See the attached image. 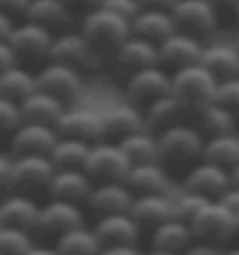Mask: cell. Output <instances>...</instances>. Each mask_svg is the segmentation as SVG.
<instances>
[{"instance_id":"1","label":"cell","mask_w":239,"mask_h":255,"mask_svg":"<svg viewBox=\"0 0 239 255\" xmlns=\"http://www.w3.org/2000/svg\"><path fill=\"white\" fill-rule=\"evenodd\" d=\"M158 139V162L165 169L170 167H193L202 160L205 134L188 123H177L156 134Z\"/></svg>"},{"instance_id":"2","label":"cell","mask_w":239,"mask_h":255,"mask_svg":"<svg viewBox=\"0 0 239 255\" xmlns=\"http://www.w3.org/2000/svg\"><path fill=\"white\" fill-rule=\"evenodd\" d=\"M79 33L86 37V42L93 47V51L100 58H105V56L112 58L114 51L133 35V30H130V21L100 5L84 14Z\"/></svg>"},{"instance_id":"3","label":"cell","mask_w":239,"mask_h":255,"mask_svg":"<svg viewBox=\"0 0 239 255\" xmlns=\"http://www.w3.org/2000/svg\"><path fill=\"white\" fill-rule=\"evenodd\" d=\"M216 86H219L216 77L205 65H200V63L170 72V91L186 105L188 112L191 109L200 112L209 102H214Z\"/></svg>"},{"instance_id":"4","label":"cell","mask_w":239,"mask_h":255,"mask_svg":"<svg viewBox=\"0 0 239 255\" xmlns=\"http://www.w3.org/2000/svg\"><path fill=\"white\" fill-rule=\"evenodd\" d=\"M53 35L49 28L33 23L28 19H21L14 23L12 33L7 37L9 47L16 54V61L21 65H44L49 61V51H51Z\"/></svg>"},{"instance_id":"5","label":"cell","mask_w":239,"mask_h":255,"mask_svg":"<svg viewBox=\"0 0 239 255\" xmlns=\"http://www.w3.org/2000/svg\"><path fill=\"white\" fill-rule=\"evenodd\" d=\"M35 81H37L40 91L53 95L65 107H70L84 91V74L79 70H74V67L56 61H47L44 65L37 67L35 70Z\"/></svg>"},{"instance_id":"6","label":"cell","mask_w":239,"mask_h":255,"mask_svg":"<svg viewBox=\"0 0 239 255\" xmlns=\"http://www.w3.org/2000/svg\"><path fill=\"white\" fill-rule=\"evenodd\" d=\"M170 12L177 30L193 35L198 40H205L216 33L221 21V12L207 0H177V5Z\"/></svg>"},{"instance_id":"7","label":"cell","mask_w":239,"mask_h":255,"mask_svg":"<svg viewBox=\"0 0 239 255\" xmlns=\"http://www.w3.org/2000/svg\"><path fill=\"white\" fill-rule=\"evenodd\" d=\"M188 228H191L195 242L223 246L226 242L235 239V214L228 211L219 200H212L207 202L205 209L193 218Z\"/></svg>"},{"instance_id":"8","label":"cell","mask_w":239,"mask_h":255,"mask_svg":"<svg viewBox=\"0 0 239 255\" xmlns=\"http://www.w3.org/2000/svg\"><path fill=\"white\" fill-rule=\"evenodd\" d=\"M130 169L126 153L121 151V146L116 141L100 139L95 144H91L88 151L86 165L84 172L91 176L93 183H105V181H123Z\"/></svg>"},{"instance_id":"9","label":"cell","mask_w":239,"mask_h":255,"mask_svg":"<svg viewBox=\"0 0 239 255\" xmlns=\"http://www.w3.org/2000/svg\"><path fill=\"white\" fill-rule=\"evenodd\" d=\"M49 61L63 63L70 65L74 70L84 72H95L102 63L98 54L93 51V47L86 42V37L81 33H72V30H63V33L53 35L51 51H49Z\"/></svg>"},{"instance_id":"10","label":"cell","mask_w":239,"mask_h":255,"mask_svg":"<svg viewBox=\"0 0 239 255\" xmlns=\"http://www.w3.org/2000/svg\"><path fill=\"white\" fill-rule=\"evenodd\" d=\"M56 167L49 155H12V188L30 195L47 193Z\"/></svg>"},{"instance_id":"11","label":"cell","mask_w":239,"mask_h":255,"mask_svg":"<svg viewBox=\"0 0 239 255\" xmlns=\"http://www.w3.org/2000/svg\"><path fill=\"white\" fill-rule=\"evenodd\" d=\"M123 88H126L128 102L135 105L137 109H144L149 102L172 93L170 91V72L163 65L142 67L137 72L128 74L123 79Z\"/></svg>"},{"instance_id":"12","label":"cell","mask_w":239,"mask_h":255,"mask_svg":"<svg viewBox=\"0 0 239 255\" xmlns=\"http://www.w3.org/2000/svg\"><path fill=\"white\" fill-rule=\"evenodd\" d=\"M81 225H86V218H84V211H81L79 204L63 200H49L47 204H40L35 232L58 239L60 235H65L74 228H81Z\"/></svg>"},{"instance_id":"13","label":"cell","mask_w":239,"mask_h":255,"mask_svg":"<svg viewBox=\"0 0 239 255\" xmlns=\"http://www.w3.org/2000/svg\"><path fill=\"white\" fill-rule=\"evenodd\" d=\"M202 49H205V42L202 40L174 30L167 40H163L158 44V65H163L167 72L195 65V63H200Z\"/></svg>"},{"instance_id":"14","label":"cell","mask_w":239,"mask_h":255,"mask_svg":"<svg viewBox=\"0 0 239 255\" xmlns=\"http://www.w3.org/2000/svg\"><path fill=\"white\" fill-rule=\"evenodd\" d=\"M230 188V172L207 160L195 162L186 169L184 176V190L198 193L207 200H219L221 195Z\"/></svg>"},{"instance_id":"15","label":"cell","mask_w":239,"mask_h":255,"mask_svg":"<svg viewBox=\"0 0 239 255\" xmlns=\"http://www.w3.org/2000/svg\"><path fill=\"white\" fill-rule=\"evenodd\" d=\"M112 65L114 70L126 79L128 74L137 72L142 67H151L158 65V47L153 42L130 35L123 44L112 54Z\"/></svg>"},{"instance_id":"16","label":"cell","mask_w":239,"mask_h":255,"mask_svg":"<svg viewBox=\"0 0 239 255\" xmlns=\"http://www.w3.org/2000/svg\"><path fill=\"white\" fill-rule=\"evenodd\" d=\"M53 130L58 132V137H70V139H79L86 141V144H95V141L102 139L100 114L79 107H65V112L58 116Z\"/></svg>"},{"instance_id":"17","label":"cell","mask_w":239,"mask_h":255,"mask_svg":"<svg viewBox=\"0 0 239 255\" xmlns=\"http://www.w3.org/2000/svg\"><path fill=\"white\" fill-rule=\"evenodd\" d=\"M58 139V132L51 126L21 121V126L9 134L12 155H49Z\"/></svg>"},{"instance_id":"18","label":"cell","mask_w":239,"mask_h":255,"mask_svg":"<svg viewBox=\"0 0 239 255\" xmlns=\"http://www.w3.org/2000/svg\"><path fill=\"white\" fill-rule=\"evenodd\" d=\"M37 214H40V204L30 195L12 190L5 197H0V228H16L26 230V232H35Z\"/></svg>"},{"instance_id":"19","label":"cell","mask_w":239,"mask_h":255,"mask_svg":"<svg viewBox=\"0 0 239 255\" xmlns=\"http://www.w3.org/2000/svg\"><path fill=\"white\" fill-rule=\"evenodd\" d=\"M135 195L130 193L123 181H105V183H93V190L88 195V209L95 216H109V214H126L130 204H133Z\"/></svg>"},{"instance_id":"20","label":"cell","mask_w":239,"mask_h":255,"mask_svg":"<svg viewBox=\"0 0 239 255\" xmlns=\"http://www.w3.org/2000/svg\"><path fill=\"white\" fill-rule=\"evenodd\" d=\"M100 121H102V139L119 144L123 137L144 128V114L142 109L126 102V105H114L107 112H102Z\"/></svg>"},{"instance_id":"21","label":"cell","mask_w":239,"mask_h":255,"mask_svg":"<svg viewBox=\"0 0 239 255\" xmlns=\"http://www.w3.org/2000/svg\"><path fill=\"white\" fill-rule=\"evenodd\" d=\"M128 214L133 216V221L137 223V228H140L142 232H146V230L151 232L153 228H158L160 223H165L172 218V200L167 197V193L135 195Z\"/></svg>"},{"instance_id":"22","label":"cell","mask_w":239,"mask_h":255,"mask_svg":"<svg viewBox=\"0 0 239 255\" xmlns=\"http://www.w3.org/2000/svg\"><path fill=\"white\" fill-rule=\"evenodd\" d=\"M142 114H144L146 130L153 134H158V132H163V130H167V128L177 126V123H184V119H186V114H188V107L177 95L167 93V95H163V98H158V100L149 102V105L142 109Z\"/></svg>"},{"instance_id":"23","label":"cell","mask_w":239,"mask_h":255,"mask_svg":"<svg viewBox=\"0 0 239 255\" xmlns=\"http://www.w3.org/2000/svg\"><path fill=\"white\" fill-rule=\"evenodd\" d=\"M91 190H93V181L84 169H56L47 195L51 200L81 204V202L88 200Z\"/></svg>"},{"instance_id":"24","label":"cell","mask_w":239,"mask_h":255,"mask_svg":"<svg viewBox=\"0 0 239 255\" xmlns=\"http://www.w3.org/2000/svg\"><path fill=\"white\" fill-rule=\"evenodd\" d=\"M95 237L100 239L102 246H116V244H137L140 242L142 230L133 221V216L128 214H109L100 216L98 223L93 225Z\"/></svg>"},{"instance_id":"25","label":"cell","mask_w":239,"mask_h":255,"mask_svg":"<svg viewBox=\"0 0 239 255\" xmlns=\"http://www.w3.org/2000/svg\"><path fill=\"white\" fill-rule=\"evenodd\" d=\"M123 183L133 195H160L170 190V172L160 162L130 165Z\"/></svg>"},{"instance_id":"26","label":"cell","mask_w":239,"mask_h":255,"mask_svg":"<svg viewBox=\"0 0 239 255\" xmlns=\"http://www.w3.org/2000/svg\"><path fill=\"white\" fill-rule=\"evenodd\" d=\"M200 65H205L216 77V81L239 77V49L235 42H212L205 44Z\"/></svg>"},{"instance_id":"27","label":"cell","mask_w":239,"mask_h":255,"mask_svg":"<svg viewBox=\"0 0 239 255\" xmlns=\"http://www.w3.org/2000/svg\"><path fill=\"white\" fill-rule=\"evenodd\" d=\"M130 30H133V35L144 37V40L153 42L158 47L160 42L167 40L177 30V26H174V19L170 9H149V7H142L140 14L130 21Z\"/></svg>"},{"instance_id":"28","label":"cell","mask_w":239,"mask_h":255,"mask_svg":"<svg viewBox=\"0 0 239 255\" xmlns=\"http://www.w3.org/2000/svg\"><path fill=\"white\" fill-rule=\"evenodd\" d=\"M72 14L65 0H30L23 19L40 23L51 33H63L72 23Z\"/></svg>"},{"instance_id":"29","label":"cell","mask_w":239,"mask_h":255,"mask_svg":"<svg viewBox=\"0 0 239 255\" xmlns=\"http://www.w3.org/2000/svg\"><path fill=\"white\" fill-rule=\"evenodd\" d=\"M21 109V121L28 123H42V126H56L58 116L65 112V105L60 100H56L53 95L44 93L40 88H35L30 95H26L19 102Z\"/></svg>"},{"instance_id":"30","label":"cell","mask_w":239,"mask_h":255,"mask_svg":"<svg viewBox=\"0 0 239 255\" xmlns=\"http://www.w3.org/2000/svg\"><path fill=\"white\" fill-rule=\"evenodd\" d=\"M195 242L193 232L186 223L170 218V221L160 223L158 228L151 230V249L153 251H165V253H177L181 255L184 251Z\"/></svg>"},{"instance_id":"31","label":"cell","mask_w":239,"mask_h":255,"mask_svg":"<svg viewBox=\"0 0 239 255\" xmlns=\"http://www.w3.org/2000/svg\"><path fill=\"white\" fill-rule=\"evenodd\" d=\"M35 88H37L35 72L30 67L21 65V63H14V65L0 72V95L7 100L21 102L26 95L33 93Z\"/></svg>"},{"instance_id":"32","label":"cell","mask_w":239,"mask_h":255,"mask_svg":"<svg viewBox=\"0 0 239 255\" xmlns=\"http://www.w3.org/2000/svg\"><path fill=\"white\" fill-rule=\"evenodd\" d=\"M202 160L212 162V165H219V167L230 172V169L239 162V132L205 137Z\"/></svg>"},{"instance_id":"33","label":"cell","mask_w":239,"mask_h":255,"mask_svg":"<svg viewBox=\"0 0 239 255\" xmlns=\"http://www.w3.org/2000/svg\"><path fill=\"white\" fill-rule=\"evenodd\" d=\"M119 146H121V151L126 153L130 165L158 162V139H156V134L149 132L146 128L123 137V139L119 141Z\"/></svg>"},{"instance_id":"34","label":"cell","mask_w":239,"mask_h":255,"mask_svg":"<svg viewBox=\"0 0 239 255\" xmlns=\"http://www.w3.org/2000/svg\"><path fill=\"white\" fill-rule=\"evenodd\" d=\"M200 121V132L205 137H216V134H230L237 132V121L239 116L233 114L230 109L221 107L219 102H209L207 107H202L198 112Z\"/></svg>"},{"instance_id":"35","label":"cell","mask_w":239,"mask_h":255,"mask_svg":"<svg viewBox=\"0 0 239 255\" xmlns=\"http://www.w3.org/2000/svg\"><path fill=\"white\" fill-rule=\"evenodd\" d=\"M91 151V144L70 137H58L53 148L49 151V160L53 162L56 169H84Z\"/></svg>"},{"instance_id":"36","label":"cell","mask_w":239,"mask_h":255,"mask_svg":"<svg viewBox=\"0 0 239 255\" xmlns=\"http://www.w3.org/2000/svg\"><path fill=\"white\" fill-rule=\"evenodd\" d=\"M56 251L60 255H100L102 244L95 237L93 228H74L56 239Z\"/></svg>"},{"instance_id":"37","label":"cell","mask_w":239,"mask_h":255,"mask_svg":"<svg viewBox=\"0 0 239 255\" xmlns=\"http://www.w3.org/2000/svg\"><path fill=\"white\" fill-rule=\"evenodd\" d=\"M207 202H212V200H207V197H202L198 193H191V190H184L177 200H172V218L191 225L193 218L205 209Z\"/></svg>"},{"instance_id":"38","label":"cell","mask_w":239,"mask_h":255,"mask_svg":"<svg viewBox=\"0 0 239 255\" xmlns=\"http://www.w3.org/2000/svg\"><path fill=\"white\" fill-rule=\"evenodd\" d=\"M33 246L30 232L16 228H0V255H26Z\"/></svg>"},{"instance_id":"39","label":"cell","mask_w":239,"mask_h":255,"mask_svg":"<svg viewBox=\"0 0 239 255\" xmlns=\"http://www.w3.org/2000/svg\"><path fill=\"white\" fill-rule=\"evenodd\" d=\"M214 102H219L221 107L230 109L233 114L239 116V77H230V79L219 81Z\"/></svg>"},{"instance_id":"40","label":"cell","mask_w":239,"mask_h":255,"mask_svg":"<svg viewBox=\"0 0 239 255\" xmlns=\"http://www.w3.org/2000/svg\"><path fill=\"white\" fill-rule=\"evenodd\" d=\"M19 126H21L19 102L7 100V98L0 95V137H9Z\"/></svg>"},{"instance_id":"41","label":"cell","mask_w":239,"mask_h":255,"mask_svg":"<svg viewBox=\"0 0 239 255\" xmlns=\"http://www.w3.org/2000/svg\"><path fill=\"white\" fill-rule=\"evenodd\" d=\"M100 5L105 7V9H109V12L123 16L126 21H133L142 9L140 0H102Z\"/></svg>"},{"instance_id":"42","label":"cell","mask_w":239,"mask_h":255,"mask_svg":"<svg viewBox=\"0 0 239 255\" xmlns=\"http://www.w3.org/2000/svg\"><path fill=\"white\" fill-rule=\"evenodd\" d=\"M12 190V155L0 153V197H5Z\"/></svg>"},{"instance_id":"43","label":"cell","mask_w":239,"mask_h":255,"mask_svg":"<svg viewBox=\"0 0 239 255\" xmlns=\"http://www.w3.org/2000/svg\"><path fill=\"white\" fill-rule=\"evenodd\" d=\"M28 5H30V0H0V9L9 16H21L23 19V14H26Z\"/></svg>"},{"instance_id":"44","label":"cell","mask_w":239,"mask_h":255,"mask_svg":"<svg viewBox=\"0 0 239 255\" xmlns=\"http://www.w3.org/2000/svg\"><path fill=\"white\" fill-rule=\"evenodd\" d=\"M181 255H223V249H221V246H214V244L193 242Z\"/></svg>"},{"instance_id":"45","label":"cell","mask_w":239,"mask_h":255,"mask_svg":"<svg viewBox=\"0 0 239 255\" xmlns=\"http://www.w3.org/2000/svg\"><path fill=\"white\" fill-rule=\"evenodd\" d=\"M100 255H144L137 244H116V246H102Z\"/></svg>"},{"instance_id":"46","label":"cell","mask_w":239,"mask_h":255,"mask_svg":"<svg viewBox=\"0 0 239 255\" xmlns=\"http://www.w3.org/2000/svg\"><path fill=\"white\" fill-rule=\"evenodd\" d=\"M219 202L228 209V211H233V214L237 216V214H239V188L230 186V188H228L226 193H223V195L219 197Z\"/></svg>"},{"instance_id":"47","label":"cell","mask_w":239,"mask_h":255,"mask_svg":"<svg viewBox=\"0 0 239 255\" xmlns=\"http://www.w3.org/2000/svg\"><path fill=\"white\" fill-rule=\"evenodd\" d=\"M16 61V54H14V49L9 47V42L7 40H0V72L2 70H7L9 65H14Z\"/></svg>"},{"instance_id":"48","label":"cell","mask_w":239,"mask_h":255,"mask_svg":"<svg viewBox=\"0 0 239 255\" xmlns=\"http://www.w3.org/2000/svg\"><path fill=\"white\" fill-rule=\"evenodd\" d=\"M14 23H16V19H14V16H9V14H5L2 9H0V40H7V37H9V33H12Z\"/></svg>"},{"instance_id":"49","label":"cell","mask_w":239,"mask_h":255,"mask_svg":"<svg viewBox=\"0 0 239 255\" xmlns=\"http://www.w3.org/2000/svg\"><path fill=\"white\" fill-rule=\"evenodd\" d=\"M67 2V7H70V9H81V12L86 14L88 9H95V7H100V2H102V0H65Z\"/></svg>"},{"instance_id":"50","label":"cell","mask_w":239,"mask_h":255,"mask_svg":"<svg viewBox=\"0 0 239 255\" xmlns=\"http://www.w3.org/2000/svg\"><path fill=\"white\" fill-rule=\"evenodd\" d=\"M140 5L149 7V9H172L177 0H140Z\"/></svg>"},{"instance_id":"51","label":"cell","mask_w":239,"mask_h":255,"mask_svg":"<svg viewBox=\"0 0 239 255\" xmlns=\"http://www.w3.org/2000/svg\"><path fill=\"white\" fill-rule=\"evenodd\" d=\"M26 255H60V253L56 251V246H35L33 244Z\"/></svg>"},{"instance_id":"52","label":"cell","mask_w":239,"mask_h":255,"mask_svg":"<svg viewBox=\"0 0 239 255\" xmlns=\"http://www.w3.org/2000/svg\"><path fill=\"white\" fill-rule=\"evenodd\" d=\"M207 2H212V5L221 12V9H233L237 0H207Z\"/></svg>"},{"instance_id":"53","label":"cell","mask_w":239,"mask_h":255,"mask_svg":"<svg viewBox=\"0 0 239 255\" xmlns=\"http://www.w3.org/2000/svg\"><path fill=\"white\" fill-rule=\"evenodd\" d=\"M230 186H235V188H239V162L235 165L233 169H230Z\"/></svg>"},{"instance_id":"54","label":"cell","mask_w":239,"mask_h":255,"mask_svg":"<svg viewBox=\"0 0 239 255\" xmlns=\"http://www.w3.org/2000/svg\"><path fill=\"white\" fill-rule=\"evenodd\" d=\"M144 255H177V253H165V251H153V249H149Z\"/></svg>"},{"instance_id":"55","label":"cell","mask_w":239,"mask_h":255,"mask_svg":"<svg viewBox=\"0 0 239 255\" xmlns=\"http://www.w3.org/2000/svg\"><path fill=\"white\" fill-rule=\"evenodd\" d=\"M223 255H239V246H235V249H228V251H223Z\"/></svg>"},{"instance_id":"56","label":"cell","mask_w":239,"mask_h":255,"mask_svg":"<svg viewBox=\"0 0 239 255\" xmlns=\"http://www.w3.org/2000/svg\"><path fill=\"white\" fill-rule=\"evenodd\" d=\"M235 237H239V214L235 216Z\"/></svg>"},{"instance_id":"57","label":"cell","mask_w":239,"mask_h":255,"mask_svg":"<svg viewBox=\"0 0 239 255\" xmlns=\"http://www.w3.org/2000/svg\"><path fill=\"white\" fill-rule=\"evenodd\" d=\"M233 12H235V16H237V19H239V0H237V2H235V7H233Z\"/></svg>"},{"instance_id":"58","label":"cell","mask_w":239,"mask_h":255,"mask_svg":"<svg viewBox=\"0 0 239 255\" xmlns=\"http://www.w3.org/2000/svg\"><path fill=\"white\" fill-rule=\"evenodd\" d=\"M235 47L239 49V30H237V37H235Z\"/></svg>"}]
</instances>
